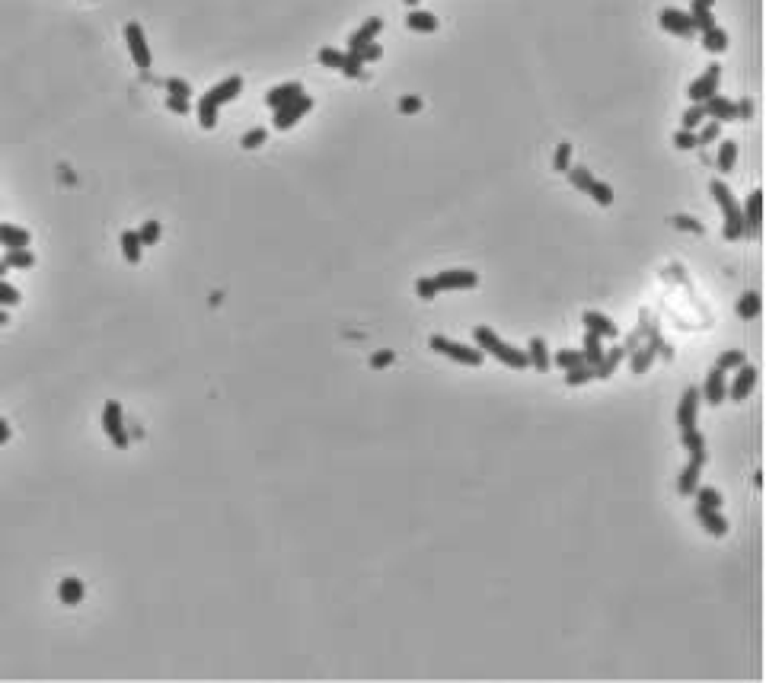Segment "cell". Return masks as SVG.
<instances>
[{
    "instance_id": "6da1fadb",
    "label": "cell",
    "mask_w": 766,
    "mask_h": 683,
    "mask_svg": "<svg viewBox=\"0 0 766 683\" xmlns=\"http://www.w3.org/2000/svg\"><path fill=\"white\" fill-rule=\"evenodd\" d=\"M243 93V77H227V80H221L217 87H211L208 93L198 99V121H201V128H214L217 125V109L223 106V102H230V99H236V96Z\"/></svg>"
},
{
    "instance_id": "7a4b0ae2",
    "label": "cell",
    "mask_w": 766,
    "mask_h": 683,
    "mask_svg": "<svg viewBox=\"0 0 766 683\" xmlns=\"http://www.w3.org/2000/svg\"><path fill=\"white\" fill-rule=\"evenodd\" d=\"M472 338H476V348L479 351H489L492 357H498V361L508 364V367H514V370L530 367L527 351H521V348H514V345L501 342V338L495 335V329H489V326H476V329H472Z\"/></svg>"
},
{
    "instance_id": "3957f363",
    "label": "cell",
    "mask_w": 766,
    "mask_h": 683,
    "mask_svg": "<svg viewBox=\"0 0 766 683\" xmlns=\"http://www.w3.org/2000/svg\"><path fill=\"white\" fill-rule=\"evenodd\" d=\"M709 191H712V198L718 201V208H721V214H725V240H740V236H747V223H744V211H740V204L734 201V195H731V189H728L721 179H712V185H709Z\"/></svg>"
},
{
    "instance_id": "277c9868",
    "label": "cell",
    "mask_w": 766,
    "mask_h": 683,
    "mask_svg": "<svg viewBox=\"0 0 766 683\" xmlns=\"http://www.w3.org/2000/svg\"><path fill=\"white\" fill-rule=\"evenodd\" d=\"M431 351H438V355H444V357H450V361H460V364H470V367H479L482 364V357H485V351H479V348H472V345H460V342H450L447 335H431Z\"/></svg>"
},
{
    "instance_id": "5b68a950",
    "label": "cell",
    "mask_w": 766,
    "mask_h": 683,
    "mask_svg": "<svg viewBox=\"0 0 766 683\" xmlns=\"http://www.w3.org/2000/svg\"><path fill=\"white\" fill-rule=\"evenodd\" d=\"M102 428H106V434H109V440H112L118 450H125L128 447V428H125V415H121V406L118 402H106V409H102Z\"/></svg>"
},
{
    "instance_id": "8992f818",
    "label": "cell",
    "mask_w": 766,
    "mask_h": 683,
    "mask_svg": "<svg viewBox=\"0 0 766 683\" xmlns=\"http://www.w3.org/2000/svg\"><path fill=\"white\" fill-rule=\"evenodd\" d=\"M310 109H313V99L300 93L297 99H291V102H284L281 109H274V128H278V131H287V128L297 125V121L304 118Z\"/></svg>"
},
{
    "instance_id": "52a82bcc",
    "label": "cell",
    "mask_w": 766,
    "mask_h": 683,
    "mask_svg": "<svg viewBox=\"0 0 766 683\" xmlns=\"http://www.w3.org/2000/svg\"><path fill=\"white\" fill-rule=\"evenodd\" d=\"M431 278H434V287H438V291H466V287L479 284V274L470 272V268H447V272L431 274Z\"/></svg>"
},
{
    "instance_id": "ba28073f",
    "label": "cell",
    "mask_w": 766,
    "mask_h": 683,
    "mask_svg": "<svg viewBox=\"0 0 766 683\" xmlns=\"http://www.w3.org/2000/svg\"><path fill=\"white\" fill-rule=\"evenodd\" d=\"M125 42H128V51H131V61L138 64L140 70H150V48H147V38H144V29L138 23H128L125 26Z\"/></svg>"
},
{
    "instance_id": "9c48e42d",
    "label": "cell",
    "mask_w": 766,
    "mask_h": 683,
    "mask_svg": "<svg viewBox=\"0 0 766 683\" xmlns=\"http://www.w3.org/2000/svg\"><path fill=\"white\" fill-rule=\"evenodd\" d=\"M657 23H661V29L674 32V35H680V38H689V35L696 32V26H693V19H689V13L674 10V6H664V10L657 13Z\"/></svg>"
},
{
    "instance_id": "30bf717a",
    "label": "cell",
    "mask_w": 766,
    "mask_h": 683,
    "mask_svg": "<svg viewBox=\"0 0 766 683\" xmlns=\"http://www.w3.org/2000/svg\"><path fill=\"white\" fill-rule=\"evenodd\" d=\"M718 80H721V67L718 64H712V67H706V74L699 77V80H693L689 83V89H687V96H689V102H706L709 96L718 89Z\"/></svg>"
},
{
    "instance_id": "8fae6325",
    "label": "cell",
    "mask_w": 766,
    "mask_h": 683,
    "mask_svg": "<svg viewBox=\"0 0 766 683\" xmlns=\"http://www.w3.org/2000/svg\"><path fill=\"white\" fill-rule=\"evenodd\" d=\"M757 367H750V364H740V367H734V380H731V387H728V396H731L734 402H740V399H747L750 396V389L757 387Z\"/></svg>"
},
{
    "instance_id": "7c38bea8",
    "label": "cell",
    "mask_w": 766,
    "mask_h": 683,
    "mask_svg": "<svg viewBox=\"0 0 766 683\" xmlns=\"http://www.w3.org/2000/svg\"><path fill=\"white\" fill-rule=\"evenodd\" d=\"M702 463H706V450H689V463L683 466L680 482H677L680 495H693V492L699 489V470H702Z\"/></svg>"
},
{
    "instance_id": "4fadbf2b",
    "label": "cell",
    "mask_w": 766,
    "mask_h": 683,
    "mask_svg": "<svg viewBox=\"0 0 766 683\" xmlns=\"http://www.w3.org/2000/svg\"><path fill=\"white\" fill-rule=\"evenodd\" d=\"M699 402H702V396H699V389H683V396H680V406H677V425H680V431L683 428H696V415H699Z\"/></svg>"
},
{
    "instance_id": "5bb4252c",
    "label": "cell",
    "mask_w": 766,
    "mask_h": 683,
    "mask_svg": "<svg viewBox=\"0 0 766 683\" xmlns=\"http://www.w3.org/2000/svg\"><path fill=\"white\" fill-rule=\"evenodd\" d=\"M699 396H702L706 402H712V406L725 402V399H728V377H725V370H721V367H712V370H709V377H706V389H702Z\"/></svg>"
},
{
    "instance_id": "9a60e30c",
    "label": "cell",
    "mask_w": 766,
    "mask_h": 683,
    "mask_svg": "<svg viewBox=\"0 0 766 683\" xmlns=\"http://www.w3.org/2000/svg\"><path fill=\"white\" fill-rule=\"evenodd\" d=\"M744 223H747V236H760V223H763V191L753 189L747 195L744 204Z\"/></svg>"
},
{
    "instance_id": "2e32d148",
    "label": "cell",
    "mask_w": 766,
    "mask_h": 683,
    "mask_svg": "<svg viewBox=\"0 0 766 683\" xmlns=\"http://www.w3.org/2000/svg\"><path fill=\"white\" fill-rule=\"evenodd\" d=\"M380 29H383V19H377V16L364 19V23L348 35V51H361L364 45H370L377 35H380Z\"/></svg>"
},
{
    "instance_id": "e0dca14e",
    "label": "cell",
    "mask_w": 766,
    "mask_h": 683,
    "mask_svg": "<svg viewBox=\"0 0 766 683\" xmlns=\"http://www.w3.org/2000/svg\"><path fill=\"white\" fill-rule=\"evenodd\" d=\"M702 109H706V118H715V121H734V118H738V112H734V102L725 99V96H718V93L709 96V99L702 102Z\"/></svg>"
},
{
    "instance_id": "ac0fdd59",
    "label": "cell",
    "mask_w": 766,
    "mask_h": 683,
    "mask_svg": "<svg viewBox=\"0 0 766 683\" xmlns=\"http://www.w3.org/2000/svg\"><path fill=\"white\" fill-rule=\"evenodd\" d=\"M304 93V87H300L297 80H291V83H281V87H272L265 93V106H272V109H281L284 102H291V99H297V96Z\"/></svg>"
},
{
    "instance_id": "d6986e66",
    "label": "cell",
    "mask_w": 766,
    "mask_h": 683,
    "mask_svg": "<svg viewBox=\"0 0 766 683\" xmlns=\"http://www.w3.org/2000/svg\"><path fill=\"white\" fill-rule=\"evenodd\" d=\"M32 243L29 230L16 227V223H0V246L4 249H26Z\"/></svg>"
},
{
    "instance_id": "ffe728a7",
    "label": "cell",
    "mask_w": 766,
    "mask_h": 683,
    "mask_svg": "<svg viewBox=\"0 0 766 683\" xmlns=\"http://www.w3.org/2000/svg\"><path fill=\"white\" fill-rule=\"evenodd\" d=\"M696 517H699V523L706 527V533H712V536L728 533V521L721 517L718 508H696Z\"/></svg>"
},
{
    "instance_id": "44dd1931",
    "label": "cell",
    "mask_w": 766,
    "mask_h": 683,
    "mask_svg": "<svg viewBox=\"0 0 766 683\" xmlns=\"http://www.w3.org/2000/svg\"><path fill=\"white\" fill-rule=\"evenodd\" d=\"M581 319H584L587 332H594V335H600V338H616V326H613V319H606L604 313L587 310Z\"/></svg>"
},
{
    "instance_id": "7402d4cb",
    "label": "cell",
    "mask_w": 766,
    "mask_h": 683,
    "mask_svg": "<svg viewBox=\"0 0 766 683\" xmlns=\"http://www.w3.org/2000/svg\"><path fill=\"white\" fill-rule=\"evenodd\" d=\"M712 4H715V0H693V4H689V19H693V26L699 32H706V29H712V26H715Z\"/></svg>"
},
{
    "instance_id": "603a6c76",
    "label": "cell",
    "mask_w": 766,
    "mask_h": 683,
    "mask_svg": "<svg viewBox=\"0 0 766 683\" xmlns=\"http://www.w3.org/2000/svg\"><path fill=\"white\" fill-rule=\"evenodd\" d=\"M527 361H530V364H536V370H540V374H546V370L553 367V357H549V348H546V342H543L540 335H533V338H530V345H527Z\"/></svg>"
},
{
    "instance_id": "cb8c5ba5",
    "label": "cell",
    "mask_w": 766,
    "mask_h": 683,
    "mask_svg": "<svg viewBox=\"0 0 766 683\" xmlns=\"http://www.w3.org/2000/svg\"><path fill=\"white\" fill-rule=\"evenodd\" d=\"M57 597H61L64 606H77L83 600V581L80 578H64L57 584Z\"/></svg>"
},
{
    "instance_id": "d4e9b609",
    "label": "cell",
    "mask_w": 766,
    "mask_h": 683,
    "mask_svg": "<svg viewBox=\"0 0 766 683\" xmlns=\"http://www.w3.org/2000/svg\"><path fill=\"white\" fill-rule=\"evenodd\" d=\"M581 355H584V364H591L594 370L604 364V348H600V335H594V332H584V348H581Z\"/></svg>"
},
{
    "instance_id": "484cf974",
    "label": "cell",
    "mask_w": 766,
    "mask_h": 683,
    "mask_svg": "<svg viewBox=\"0 0 766 683\" xmlns=\"http://www.w3.org/2000/svg\"><path fill=\"white\" fill-rule=\"evenodd\" d=\"M140 249H144V243H140L138 230H125L121 233V255L134 265V262H140Z\"/></svg>"
},
{
    "instance_id": "4316f807",
    "label": "cell",
    "mask_w": 766,
    "mask_h": 683,
    "mask_svg": "<svg viewBox=\"0 0 766 683\" xmlns=\"http://www.w3.org/2000/svg\"><path fill=\"white\" fill-rule=\"evenodd\" d=\"M702 48L712 51V55H721V51L728 48V35H725V29H721V26H712V29L702 32Z\"/></svg>"
},
{
    "instance_id": "83f0119b",
    "label": "cell",
    "mask_w": 766,
    "mask_h": 683,
    "mask_svg": "<svg viewBox=\"0 0 766 683\" xmlns=\"http://www.w3.org/2000/svg\"><path fill=\"white\" fill-rule=\"evenodd\" d=\"M734 163H738V144H734V140H721V144H718V157H715L718 172H731Z\"/></svg>"
},
{
    "instance_id": "f1b7e54d",
    "label": "cell",
    "mask_w": 766,
    "mask_h": 683,
    "mask_svg": "<svg viewBox=\"0 0 766 683\" xmlns=\"http://www.w3.org/2000/svg\"><path fill=\"white\" fill-rule=\"evenodd\" d=\"M623 355H626V348L604 351V364H600V367L594 370V380H610V377H613V370H616V364L623 361Z\"/></svg>"
},
{
    "instance_id": "f546056e",
    "label": "cell",
    "mask_w": 766,
    "mask_h": 683,
    "mask_svg": "<svg viewBox=\"0 0 766 683\" xmlns=\"http://www.w3.org/2000/svg\"><path fill=\"white\" fill-rule=\"evenodd\" d=\"M406 26L415 32H434L438 29V16H431V13H425V10H412L406 16Z\"/></svg>"
},
{
    "instance_id": "4dcf8cb0",
    "label": "cell",
    "mask_w": 766,
    "mask_h": 683,
    "mask_svg": "<svg viewBox=\"0 0 766 683\" xmlns=\"http://www.w3.org/2000/svg\"><path fill=\"white\" fill-rule=\"evenodd\" d=\"M760 306H763V300H760V294H757V291L740 294V300H738V316H740V319H753V316H760Z\"/></svg>"
},
{
    "instance_id": "1f68e13d",
    "label": "cell",
    "mask_w": 766,
    "mask_h": 683,
    "mask_svg": "<svg viewBox=\"0 0 766 683\" xmlns=\"http://www.w3.org/2000/svg\"><path fill=\"white\" fill-rule=\"evenodd\" d=\"M718 138H721V121L709 118V121H702V128L696 131V147H709V144H715Z\"/></svg>"
},
{
    "instance_id": "d6a6232c",
    "label": "cell",
    "mask_w": 766,
    "mask_h": 683,
    "mask_svg": "<svg viewBox=\"0 0 766 683\" xmlns=\"http://www.w3.org/2000/svg\"><path fill=\"white\" fill-rule=\"evenodd\" d=\"M587 195H591L594 201L600 204V208H610V204H613V189L606 182H600V179H594V182L587 185Z\"/></svg>"
},
{
    "instance_id": "836d02e7",
    "label": "cell",
    "mask_w": 766,
    "mask_h": 683,
    "mask_svg": "<svg viewBox=\"0 0 766 683\" xmlns=\"http://www.w3.org/2000/svg\"><path fill=\"white\" fill-rule=\"evenodd\" d=\"M4 262H6L10 268H29L32 262H35V255L29 252V246H26V249H6Z\"/></svg>"
},
{
    "instance_id": "e575fe53",
    "label": "cell",
    "mask_w": 766,
    "mask_h": 683,
    "mask_svg": "<svg viewBox=\"0 0 766 683\" xmlns=\"http://www.w3.org/2000/svg\"><path fill=\"white\" fill-rule=\"evenodd\" d=\"M338 70H342L345 77H351V80H355V77H364V57L357 55V51H348Z\"/></svg>"
},
{
    "instance_id": "d590c367",
    "label": "cell",
    "mask_w": 766,
    "mask_h": 683,
    "mask_svg": "<svg viewBox=\"0 0 766 683\" xmlns=\"http://www.w3.org/2000/svg\"><path fill=\"white\" fill-rule=\"evenodd\" d=\"M565 172H568V182H572L578 191H587V185L594 182V176L587 172V166H568Z\"/></svg>"
},
{
    "instance_id": "8d00e7d4",
    "label": "cell",
    "mask_w": 766,
    "mask_h": 683,
    "mask_svg": "<svg viewBox=\"0 0 766 683\" xmlns=\"http://www.w3.org/2000/svg\"><path fill=\"white\" fill-rule=\"evenodd\" d=\"M587 380H594V367H591V364L581 361L578 367H568V377H565L568 387H581V383H587Z\"/></svg>"
},
{
    "instance_id": "74e56055",
    "label": "cell",
    "mask_w": 766,
    "mask_h": 683,
    "mask_svg": "<svg viewBox=\"0 0 766 683\" xmlns=\"http://www.w3.org/2000/svg\"><path fill=\"white\" fill-rule=\"evenodd\" d=\"M683 128H689V131H696V128L702 125V121H706V109H702V102H693V106L687 109V112H683Z\"/></svg>"
},
{
    "instance_id": "f35d334b",
    "label": "cell",
    "mask_w": 766,
    "mask_h": 683,
    "mask_svg": "<svg viewBox=\"0 0 766 683\" xmlns=\"http://www.w3.org/2000/svg\"><path fill=\"white\" fill-rule=\"evenodd\" d=\"M696 508H721V492L718 489H696Z\"/></svg>"
},
{
    "instance_id": "ab89813d",
    "label": "cell",
    "mask_w": 766,
    "mask_h": 683,
    "mask_svg": "<svg viewBox=\"0 0 766 683\" xmlns=\"http://www.w3.org/2000/svg\"><path fill=\"white\" fill-rule=\"evenodd\" d=\"M553 361L559 364L562 370H568V367H578V364L584 361V355H581V351H574V348H562V351H555Z\"/></svg>"
},
{
    "instance_id": "60d3db41",
    "label": "cell",
    "mask_w": 766,
    "mask_h": 683,
    "mask_svg": "<svg viewBox=\"0 0 766 683\" xmlns=\"http://www.w3.org/2000/svg\"><path fill=\"white\" fill-rule=\"evenodd\" d=\"M680 440H683V447H687V450H706V438H702L696 428H683Z\"/></svg>"
},
{
    "instance_id": "b9f144b4",
    "label": "cell",
    "mask_w": 766,
    "mask_h": 683,
    "mask_svg": "<svg viewBox=\"0 0 766 683\" xmlns=\"http://www.w3.org/2000/svg\"><path fill=\"white\" fill-rule=\"evenodd\" d=\"M342 61H345V55H342V51L329 48V45H326V48H319V64H323V67L338 70V67H342Z\"/></svg>"
},
{
    "instance_id": "7bdbcfd3",
    "label": "cell",
    "mask_w": 766,
    "mask_h": 683,
    "mask_svg": "<svg viewBox=\"0 0 766 683\" xmlns=\"http://www.w3.org/2000/svg\"><path fill=\"white\" fill-rule=\"evenodd\" d=\"M747 357H744V351H725V355L718 357V364H715V367H721L728 374V370H734V367H740V364H744Z\"/></svg>"
},
{
    "instance_id": "ee69618b",
    "label": "cell",
    "mask_w": 766,
    "mask_h": 683,
    "mask_svg": "<svg viewBox=\"0 0 766 683\" xmlns=\"http://www.w3.org/2000/svg\"><path fill=\"white\" fill-rule=\"evenodd\" d=\"M553 166H555V170H559V172H565L568 166H572V144H559V147H555Z\"/></svg>"
},
{
    "instance_id": "f6af8a7d",
    "label": "cell",
    "mask_w": 766,
    "mask_h": 683,
    "mask_svg": "<svg viewBox=\"0 0 766 683\" xmlns=\"http://www.w3.org/2000/svg\"><path fill=\"white\" fill-rule=\"evenodd\" d=\"M265 138H268V134H265V128H252V131H246V134H243V140H240V144L246 147V150H255V147H262V144H265Z\"/></svg>"
},
{
    "instance_id": "bcb514c9",
    "label": "cell",
    "mask_w": 766,
    "mask_h": 683,
    "mask_svg": "<svg viewBox=\"0 0 766 683\" xmlns=\"http://www.w3.org/2000/svg\"><path fill=\"white\" fill-rule=\"evenodd\" d=\"M16 304H19V291H16L13 284H6L4 278H0V306L6 310V306H16Z\"/></svg>"
},
{
    "instance_id": "7dc6e473",
    "label": "cell",
    "mask_w": 766,
    "mask_h": 683,
    "mask_svg": "<svg viewBox=\"0 0 766 683\" xmlns=\"http://www.w3.org/2000/svg\"><path fill=\"white\" fill-rule=\"evenodd\" d=\"M138 236H140V243H144V246H153V243L160 240V223L157 221H147L144 227L138 230Z\"/></svg>"
},
{
    "instance_id": "c3c4849f",
    "label": "cell",
    "mask_w": 766,
    "mask_h": 683,
    "mask_svg": "<svg viewBox=\"0 0 766 683\" xmlns=\"http://www.w3.org/2000/svg\"><path fill=\"white\" fill-rule=\"evenodd\" d=\"M415 294H418L421 300H434L440 291L434 287V278H418V281H415Z\"/></svg>"
},
{
    "instance_id": "681fc988",
    "label": "cell",
    "mask_w": 766,
    "mask_h": 683,
    "mask_svg": "<svg viewBox=\"0 0 766 683\" xmlns=\"http://www.w3.org/2000/svg\"><path fill=\"white\" fill-rule=\"evenodd\" d=\"M674 147H680V150H696V131L680 128V131L674 134Z\"/></svg>"
},
{
    "instance_id": "f907efd6",
    "label": "cell",
    "mask_w": 766,
    "mask_h": 683,
    "mask_svg": "<svg viewBox=\"0 0 766 683\" xmlns=\"http://www.w3.org/2000/svg\"><path fill=\"white\" fill-rule=\"evenodd\" d=\"M166 89H170V96H182V99L192 96V87L185 80H179V77H170V80H166Z\"/></svg>"
},
{
    "instance_id": "816d5d0a",
    "label": "cell",
    "mask_w": 766,
    "mask_h": 683,
    "mask_svg": "<svg viewBox=\"0 0 766 683\" xmlns=\"http://www.w3.org/2000/svg\"><path fill=\"white\" fill-rule=\"evenodd\" d=\"M418 109H421V99H418V96H402V99H399V112L412 115V112H418Z\"/></svg>"
},
{
    "instance_id": "f5cc1de1",
    "label": "cell",
    "mask_w": 766,
    "mask_h": 683,
    "mask_svg": "<svg viewBox=\"0 0 766 683\" xmlns=\"http://www.w3.org/2000/svg\"><path fill=\"white\" fill-rule=\"evenodd\" d=\"M166 106H170V112H179V115L189 112V99H182V96H166Z\"/></svg>"
},
{
    "instance_id": "db71d44e",
    "label": "cell",
    "mask_w": 766,
    "mask_h": 683,
    "mask_svg": "<svg viewBox=\"0 0 766 683\" xmlns=\"http://www.w3.org/2000/svg\"><path fill=\"white\" fill-rule=\"evenodd\" d=\"M357 55H361V57H364V64H367V61H377V57L383 55V48H380L377 42H370V45H364V48L357 51Z\"/></svg>"
},
{
    "instance_id": "11a10c76",
    "label": "cell",
    "mask_w": 766,
    "mask_h": 683,
    "mask_svg": "<svg viewBox=\"0 0 766 683\" xmlns=\"http://www.w3.org/2000/svg\"><path fill=\"white\" fill-rule=\"evenodd\" d=\"M674 223H677L680 230H693V233H702V223H699V221H693V217H683V214H680V217H674Z\"/></svg>"
},
{
    "instance_id": "9f6ffc18",
    "label": "cell",
    "mask_w": 766,
    "mask_h": 683,
    "mask_svg": "<svg viewBox=\"0 0 766 683\" xmlns=\"http://www.w3.org/2000/svg\"><path fill=\"white\" fill-rule=\"evenodd\" d=\"M734 112H738V118H750V115H753V102L750 99L734 102Z\"/></svg>"
},
{
    "instance_id": "6f0895ef",
    "label": "cell",
    "mask_w": 766,
    "mask_h": 683,
    "mask_svg": "<svg viewBox=\"0 0 766 683\" xmlns=\"http://www.w3.org/2000/svg\"><path fill=\"white\" fill-rule=\"evenodd\" d=\"M370 364H374V367H387V364H393V351H377V355L370 357Z\"/></svg>"
},
{
    "instance_id": "680465c9",
    "label": "cell",
    "mask_w": 766,
    "mask_h": 683,
    "mask_svg": "<svg viewBox=\"0 0 766 683\" xmlns=\"http://www.w3.org/2000/svg\"><path fill=\"white\" fill-rule=\"evenodd\" d=\"M10 440V425H6V418H0V444H6Z\"/></svg>"
},
{
    "instance_id": "91938a15",
    "label": "cell",
    "mask_w": 766,
    "mask_h": 683,
    "mask_svg": "<svg viewBox=\"0 0 766 683\" xmlns=\"http://www.w3.org/2000/svg\"><path fill=\"white\" fill-rule=\"evenodd\" d=\"M6 268H10V265H6V262L0 259V278H4V274H6Z\"/></svg>"
},
{
    "instance_id": "94428289",
    "label": "cell",
    "mask_w": 766,
    "mask_h": 683,
    "mask_svg": "<svg viewBox=\"0 0 766 683\" xmlns=\"http://www.w3.org/2000/svg\"><path fill=\"white\" fill-rule=\"evenodd\" d=\"M0 326H6V313H4V306H0Z\"/></svg>"
},
{
    "instance_id": "6125c7cd",
    "label": "cell",
    "mask_w": 766,
    "mask_h": 683,
    "mask_svg": "<svg viewBox=\"0 0 766 683\" xmlns=\"http://www.w3.org/2000/svg\"><path fill=\"white\" fill-rule=\"evenodd\" d=\"M402 4H406V6H415V4H418V0H402Z\"/></svg>"
}]
</instances>
